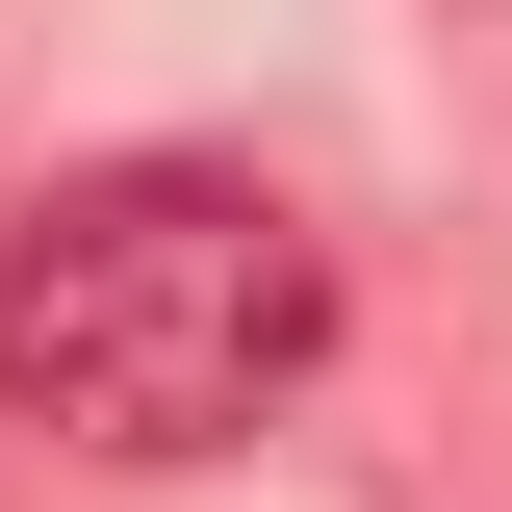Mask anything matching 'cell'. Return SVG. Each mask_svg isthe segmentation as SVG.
Masks as SVG:
<instances>
[{
	"label": "cell",
	"mask_w": 512,
	"mask_h": 512,
	"mask_svg": "<svg viewBox=\"0 0 512 512\" xmlns=\"http://www.w3.org/2000/svg\"><path fill=\"white\" fill-rule=\"evenodd\" d=\"M333 359V231L256 154H77L0 205V410L77 461H231Z\"/></svg>",
	"instance_id": "cell-1"
}]
</instances>
